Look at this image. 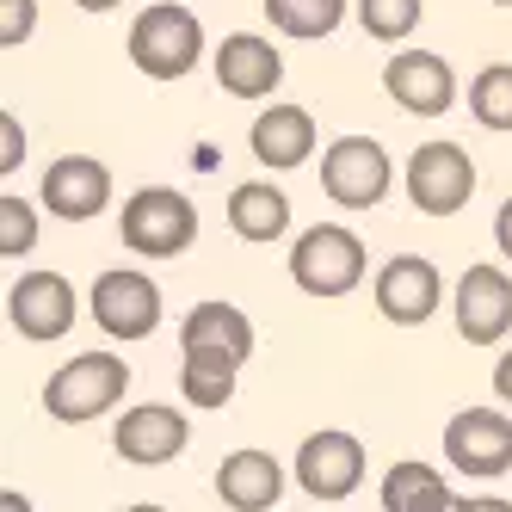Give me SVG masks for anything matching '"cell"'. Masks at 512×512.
<instances>
[{
	"label": "cell",
	"mask_w": 512,
	"mask_h": 512,
	"mask_svg": "<svg viewBox=\"0 0 512 512\" xmlns=\"http://www.w3.org/2000/svg\"><path fill=\"white\" fill-rule=\"evenodd\" d=\"M266 19L284 38H327L346 19V0H266Z\"/></svg>",
	"instance_id": "cell-22"
},
{
	"label": "cell",
	"mask_w": 512,
	"mask_h": 512,
	"mask_svg": "<svg viewBox=\"0 0 512 512\" xmlns=\"http://www.w3.org/2000/svg\"><path fill=\"white\" fill-rule=\"evenodd\" d=\"M408 198L420 216H457L475 198V161L457 142H426L408 161Z\"/></svg>",
	"instance_id": "cell-7"
},
{
	"label": "cell",
	"mask_w": 512,
	"mask_h": 512,
	"mask_svg": "<svg viewBox=\"0 0 512 512\" xmlns=\"http://www.w3.org/2000/svg\"><path fill=\"white\" fill-rule=\"evenodd\" d=\"M124 389H130V364L118 352H75L44 383V408L56 420H68V426H81V420L112 414L118 401H124Z\"/></svg>",
	"instance_id": "cell-1"
},
{
	"label": "cell",
	"mask_w": 512,
	"mask_h": 512,
	"mask_svg": "<svg viewBox=\"0 0 512 512\" xmlns=\"http://www.w3.org/2000/svg\"><path fill=\"white\" fill-rule=\"evenodd\" d=\"M253 155L266 167H303L309 149H315V118L303 105H266L260 118H253Z\"/></svg>",
	"instance_id": "cell-19"
},
{
	"label": "cell",
	"mask_w": 512,
	"mask_h": 512,
	"mask_svg": "<svg viewBox=\"0 0 512 512\" xmlns=\"http://www.w3.org/2000/svg\"><path fill=\"white\" fill-rule=\"evenodd\" d=\"M87 303H93V321L112 340H149L161 327V290L142 272H99Z\"/></svg>",
	"instance_id": "cell-9"
},
{
	"label": "cell",
	"mask_w": 512,
	"mask_h": 512,
	"mask_svg": "<svg viewBox=\"0 0 512 512\" xmlns=\"http://www.w3.org/2000/svg\"><path fill=\"white\" fill-rule=\"evenodd\" d=\"M371 297H377L383 321L420 327V321H432L438 297H445V278H438V266L420 260V253H401V260H389V266L377 272V290H371Z\"/></svg>",
	"instance_id": "cell-12"
},
{
	"label": "cell",
	"mask_w": 512,
	"mask_h": 512,
	"mask_svg": "<svg viewBox=\"0 0 512 512\" xmlns=\"http://www.w3.org/2000/svg\"><path fill=\"white\" fill-rule=\"evenodd\" d=\"M0 512H31V506H25V494H13V488H7V494H0Z\"/></svg>",
	"instance_id": "cell-32"
},
{
	"label": "cell",
	"mask_w": 512,
	"mask_h": 512,
	"mask_svg": "<svg viewBox=\"0 0 512 512\" xmlns=\"http://www.w3.org/2000/svg\"><path fill=\"white\" fill-rule=\"evenodd\" d=\"M7 321L25 340H62L75 327V284L62 272H25L7 284Z\"/></svg>",
	"instance_id": "cell-10"
},
{
	"label": "cell",
	"mask_w": 512,
	"mask_h": 512,
	"mask_svg": "<svg viewBox=\"0 0 512 512\" xmlns=\"http://www.w3.org/2000/svg\"><path fill=\"white\" fill-rule=\"evenodd\" d=\"M358 19L377 44H401L420 25V0H358Z\"/></svg>",
	"instance_id": "cell-24"
},
{
	"label": "cell",
	"mask_w": 512,
	"mask_h": 512,
	"mask_svg": "<svg viewBox=\"0 0 512 512\" xmlns=\"http://www.w3.org/2000/svg\"><path fill=\"white\" fill-rule=\"evenodd\" d=\"M75 7H81V13H112L118 0H75Z\"/></svg>",
	"instance_id": "cell-33"
},
{
	"label": "cell",
	"mask_w": 512,
	"mask_h": 512,
	"mask_svg": "<svg viewBox=\"0 0 512 512\" xmlns=\"http://www.w3.org/2000/svg\"><path fill=\"white\" fill-rule=\"evenodd\" d=\"M389 179H395V167L383 155V142H371V136H340L334 149L321 155V186H327V198L346 204V210L383 204L389 198Z\"/></svg>",
	"instance_id": "cell-6"
},
{
	"label": "cell",
	"mask_w": 512,
	"mask_h": 512,
	"mask_svg": "<svg viewBox=\"0 0 512 512\" xmlns=\"http://www.w3.org/2000/svg\"><path fill=\"white\" fill-rule=\"evenodd\" d=\"M25 161V130H19V118L7 112V118H0V173H13Z\"/></svg>",
	"instance_id": "cell-28"
},
{
	"label": "cell",
	"mask_w": 512,
	"mask_h": 512,
	"mask_svg": "<svg viewBox=\"0 0 512 512\" xmlns=\"http://www.w3.org/2000/svg\"><path fill=\"white\" fill-rule=\"evenodd\" d=\"M112 204V173L93 155H62L44 173V210L62 223H93V216Z\"/></svg>",
	"instance_id": "cell-15"
},
{
	"label": "cell",
	"mask_w": 512,
	"mask_h": 512,
	"mask_svg": "<svg viewBox=\"0 0 512 512\" xmlns=\"http://www.w3.org/2000/svg\"><path fill=\"white\" fill-rule=\"evenodd\" d=\"M457 512H512V500H494V494H475V500H457Z\"/></svg>",
	"instance_id": "cell-31"
},
{
	"label": "cell",
	"mask_w": 512,
	"mask_h": 512,
	"mask_svg": "<svg viewBox=\"0 0 512 512\" xmlns=\"http://www.w3.org/2000/svg\"><path fill=\"white\" fill-rule=\"evenodd\" d=\"M229 229L241 241H278L290 229V198L272 186V179H247L229 198Z\"/></svg>",
	"instance_id": "cell-20"
},
{
	"label": "cell",
	"mask_w": 512,
	"mask_h": 512,
	"mask_svg": "<svg viewBox=\"0 0 512 512\" xmlns=\"http://www.w3.org/2000/svg\"><path fill=\"white\" fill-rule=\"evenodd\" d=\"M469 112L488 130H512V62H488L469 81Z\"/></svg>",
	"instance_id": "cell-23"
},
{
	"label": "cell",
	"mask_w": 512,
	"mask_h": 512,
	"mask_svg": "<svg viewBox=\"0 0 512 512\" xmlns=\"http://www.w3.org/2000/svg\"><path fill=\"white\" fill-rule=\"evenodd\" d=\"M204 56V25L192 7H149V13H136L130 25V62L142 68L149 81H186L192 68Z\"/></svg>",
	"instance_id": "cell-2"
},
{
	"label": "cell",
	"mask_w": 512,
	"mask_h": 512,
	"mask_svg": "<svg viewBox=\"0 0 512 512\" xmlns=\"http://www.w3.org/2000/svg\"><path fill=\"white\" fill-rule=\"evenodd\" d=\"M457 500L432 463H395L383 475V512H457Z\"/></svg>",
	"instance_id": "cell-21"
},
{
	"label": "cell",
	"mask_w": 512,
	"mask_h": 512,
	"mask_svg": "<svg viewBox=\"0 0 512 512\" xmlns=\"http://www.w3.org/2000/svg\"><path fill=\"white\" fill-rule=\"evenodd\" d=\"M445 463L488 482V475H506L512 469V420L500 408H463L451 414L445 426Z\"/></svg>",
	"instance_id": "cell-8"
},
{
	"label": "cell",
	"mask_w": 512,
	"mask_h": 512,
	"mask_svg": "<svg viewBox=\"0 0 512 512\" xmlns=\"http://www.w3.org/2000/svg\"><path fill=\"white\" fill-rule=\"evenodd\" d=\"M383 87H389L395 105H408V112H420V118L451 112V99H457L451 62L432 56V50H395L389 68H383Z\"/></svg>",
	"instance_id": "cell-14"
},
{
	"label": "cell",
	"mask_w": 512,
	"mask_h": 512,
	"mask_svg": "<svg viewBox=\"0 0 512 512\" xmlns=\"http://www.w3.org/2000/svg\"><path fill=\"white\" fill-rule=\"evenodd\" d=\"M186 414L167 408V401H142V408H130L112 432V445L124 463H142V469H155V463H173L179 451H186Z\"/></svg>",
	"instance_id": "cell-16"
},
{
	"label": "cell",
	"mask_w": 512,
	"mask_h": 512,
	"mask_svg": "<svg viewBox=\"0 0 512 512\" xmlns=\"http://www.w3.org/2000/svg\"><path fill=\"white\" fill-rule=\"evenodd\" d=\"M297 482L315 500H346L364 482V445L352 432H309L297 451Z\"/></svg>",
	"instance_id": "cell-11"
},
{
	"label": "cell",
	"mask_w": 512,
	"mask_h": 512,
	"mask_svg": "<svg viewBox=\"0 0 512 512\" xmlns=\"http://www.w3.org/2000/svg\"><path fill=\"white\" fill-rule=\"evenodd\" d=\"M247 358H253V321L235 303H198L179 321V364H186V371L235 377Z\"/></svg>",
	"instance_id": "cell-3"
},
{
	"label": "cell",
	"mask_w": 512,
	"mask_h": 512,
	"mask_svg": "<svg viewBox=\"0 0 512 512\" xmlns=\"http://www.w3.org/2000/svg\"><path fill=\"white\" fill-rule=\"evenodd\" d=\"M31 25H38V0H0V44L7 50L31 38Z\"/></svg>",
	"instance_id": "cell-27"
},
{
	"label": "cell",
	"mask_w": 512,
	"mask_h": 512,
	"mask_svg": "<svg viewBox=\"0 0 512 512\" xmlns=\"http://www.w3.org/2000/svg\"><path fill=\"white\" fill-rule=\"evenodd\" d=\"M216 494H223L235 512H272L284 494V469L272 451H235L216 469Z\"/></svg>",
	"instance_id": "cell-18"
},
{
	"label": "cell",
	"mask_w": 512,
	"mask_h": 512,
	"mask_svg": "<svg viewBox=\"0 0 512 512\" xmlns=\"http://www.w3.org/2000/svg\"><path fill=\"white\" fill-rule=\"evenodd\" d=\"M31 247H38V216H31V204L19 192H0V253L19 260Z\"/></svg>",
	"instance_id": "cell-25"
},
{
	"label": "cell",
	"mask_w": 512,
	"mask_h": 512,
	"mask_svg": "<svg viewBox=\"0 0 512 512\" xmlns=\"http://www.w3.org/2000/svg\"><path fill=\"white\" fill-rule=\"evenodd\" d=\"M179 395H186L192 408H223V401L235 395V377H216V371H186V364H179Z\"/></svg>",
	"instance_id": "cell-26"
},
{
	"label": "cell",
	"mask_w": 512,
	"mask_h": 512,
	"mask_svg": "<svg viewBox=\"0 0 512 512\" xmlns=\"http://www.w3.org/2000/svg\"><path fill=\"white\" fill-rule=\"evenodd\" d=\"M290 278H297L309 297H346L364 278V241L352 229L315 223L297 247H290Z\"/></svg>",
	"instance_id": "cell-5"
},
{
	"label": "cell",
	"mask_w": 512,
	"mask_h": 512,
	"mask_svg": "<svg viewBox=\"0 0 512 512\" xmlns=\"http://www.w3.org/2000/svg\"><path fill=\"white\" fill-rule=\"evenodd\" d=\"M494 247L512 260V198H506V204H500V216H494Z\"/></svg>",
	"instance_id": "cell-30"
},
{
	"label": "cell",
	"mask_w": 512,
	"mask_h": 512,
	"mask_svg": "<svg viewBox=\"0 0 512 512\" xmlns=\"http://www.w3.org/2000/svg\"><path fill=\"white\" fill-rule=\"evenodd\" d=\"M494 7H512V0H494Z\"/></svg>",
	"instance_id": "cell-35"
},
{
	"label": "cell",
	"mask_w": 512,
	"mask_h": 512,
	"mask_svg": "<svg viewBox=\"0 0 512 512\" xmlns=\"http://www.w3.org/2000/svg\"><path fill=\"white\" fill-rule=\"evenodd\" d=\"M124 512H167V506H155V500H142V506H124Z\"/></svg>",
	"instance_id": "cell-34"
},
{
	"label": "cell",
	"mask_w": 512,
	"mask_h": 512,
	"mask_svg": "<svg viewBox=\"0 0 512 512\" xmlns=\"http://www.w3.org/2000/svg\"><path fill=\"white\" fill-rule=\"evenodd\" d=\"M216 81L235 99H266L284 81V56L266 38H253V31H235V38H223V50H216Z\"/></svg>",
	"instance_id": "cell-17"
},
{
	"label": "cell",
	"mask_w": 512,
	"mask_h": 512,
	"mask_svg": "<svg viewBox=\"0 0 512 512\" xmlns=\"http://www.w3.org/2000/svg\"><path fill=\"white\" fill-rule=\"evenodd\" d=\"M198 241V210L173 186H142L124 204V247L149 253V260H179Z\"/></svg>",
	"instance_id": "cell-4"
},
{
	"label": "cell",
	"mask_w": 512,
	"mask_h": 512,
	"mask_svg": "<svg viewBox=\"0 0 512 512\" xmlns=\"http://www.w3.org/2000/svg\"><path fill=\"white\" fill-rule=\"evenodd\" d=\"M512 327V278L500 266H469L457 278V334L469 346H494Z\"/></svg>",
	"instance_id": "cell-13"
},
{
	"label": "cell",
	"mask_w": 512,
	"mask_h": 512,
	"mask_svg": "<svg viewBox=\"0 0 512 512\" xmlns=\"http://www.w3.org/2000/svg\"><path fill=\"white\" fill-rule=\"evenodd\" d=\"M494 395L512 408V346H506V352H500V364H494Z\"/></svg>",
	"instance_id": "cell-29"
}]
</instances>
